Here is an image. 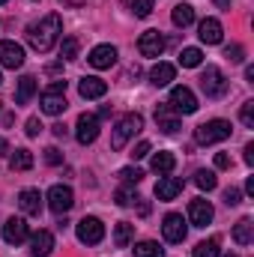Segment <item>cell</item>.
<instances>
[{
	"label": "cell",
	"instance_id": "cell-1",
	"mask_svg": "<svg viewBox=\"0 0 254 257\" xmlns=\"http://www.w3.org/2000/svg\"><path fill=\"white\" fill-rule=\"evenodd\" d=\"M60 33H63V21H60L57 12H51L42 21H36V24L27 27V42H30V48H36L39 54H45V51H51L57 45Z\"/></svg>",
	"mask_w": 254,
	"mask_h": 257
},
{
	"label": "cell",
	"instance_id": "cell-2",
	"mask_svg": "<svg viewBox=\"0 0 254 257\" xmlns=\"http://www.w3.org/2000/svg\"><path fill=\"white\" fill-rule=\"evenodd\" d=\"M141 128H144V117H141V114H126V117L114 126V132H111V150H123L129 144V138H135Z\"/></svg>",
	"mask_w": 254,
	"mask_h": 257
},
{
	"label": "cell",
	"instance_id": "cell-3",
	"mask_svg": "<svg viewBox=\"0 0 254 257\" xmlns=\"http://www.w3.org/2000/svg\"><path fill=\"white\" fill-rule=\"evenodd\" d=\"M230 138V123L227 120H209V123H203V126L194 128V141L197 144H218V141H227Z\"/></svg>",
	"mask_w": 254,
	"mask_h": 257
},
{
	"label": "cell",
	"instance_id": "cell-4",
	"mask_svg": "<svg viewBox=\"0 0 254 257\" xmlns=\"http://www.w3.org/2000/svg\"><path fill=\"white\" fill-rule=\"evenodd\" d=\"M200 87H203V93L209 99H221L227 93V78H224V72L218 66H206L203 75H200Z\"/></svg>",
	"mask_w": 254,
	"mask_h": 257
},
{
	"label": "cell",
	"instance_id": "cell-5",
	"mask_svg": "<svg viewBox=\"0 0 254 257\" xmlns=\"http://www.w3.org/2000/svg\"><path fill=\"white\" fill-rule=\"evenodd\" d=\"M75 233L84 245H99L102 236H105V224L96 218V215H84L78 224H75Z\"/></svg>",
	"mask_w": 254,
	"mask_h": 257
},
{
	"label": "cell",
	"instance_id": "cell-6",
	"mask_svg": "<svg viewBox=\"0 0 254 257\" xmlns=\"http://www.w3.org/2000/svg\"><path fill=\"white\" fill-rule=\"evenodd\" d=\"M72 203H75V194H72L69 186L57 183V186H51V189H48V206H51V212L66 215V212L72 209Z\"/></svg>",
	"mask_w": 254,
	"mask_h": 257
},
{
	"label": "cell",
	"instance_id": "cell-7",
	"mask_svg": "<svg viewBox=\"0 0 254 257\" xmlns=\"http://www.w3.org/2000/svg\"><path fill=\"white\" fill-rule=\"evenodd\" d=\"M168 105H171L177 114H194V111H197V96L191 93L189 87H174Z\"/></svg>",
	"mask_w": 254,
	"mask_h": 257
},
{
	"label": "cell",
	"instance_id": "cell-8",
	"mask_svg": "<svg viewBox=\"0 0 254 257\" xmlns=\"http://www.w3.org/2000/svg\"><path fill=\"white\" fill-rule=\"evenodd\" d=\"M75 138H78V144H93L96 138H99V117L96 114H81L78 117V123H75Z\"/></svg>",
	"mask_w": 254,
	"mask_h": 257
},
{
	"label": "cell",
	"instance_id": "cell-9",
	"mask_svg": "<svg viewBox=\"0 0 254 257\" xmlns=\"http://www.w3.org/2000/svg\"><path fill=\"white\" fill-rule=\"evenodd\" d=\"M138 51H141L144 57H162V51H165V36H162L159 30H144L141 39H138Z\"/></svg>",
	"mask_w": 254,
	"mask_h": 257
},
{
	"label": "cell",
	"instance_id": "cell-10",
	"mask_svg": "<svg viewBox=\"0 0 254 257\" xmlns=\"http://www.w3.org/2000/svg\"><path fill=\"white\" fill-rule=\"evenodd\" d=\"M162 233H165L168 242H183L186 233H189L186 218H183L180 212H168V215H165V224H162Z\"/></svg>",
	"mask_w": 254,
	"mask_h": 257
},
{
	"label": "cell",
	"instance_id": "cell-11",
	"mask_svg": "<svg viewBox=\"0 0 254 257\" xmlns=\"http://www.w3.org/2000/svg\"><path fill=\"white\" fill-rule=\"evenodd\" d=\"M30 236V230H27V221L24 218H6V224H3V239L9 242V245H21L24 239Z\"/></svg>",
	"mask_w": 254,
	"mask_h": 257
},
{
	"label": "cell",
	"instance_id": "cell-12",
	"mask_svg": "<svg viewBox=\"0 0 254 257\" xmlns=\"http://www.w3.org/2000/svg\"><path fill=\"white\" fill-rule=\"evenodd\" d=\"M0 66L21 69L24 66V48L18 42H0Z\"/></svg>",
	"mask_w": 254,
	"mask_h": 257
},
{
	"label": "cell",
	"instance_id": "cell-13",
	"mask_svg": "<svg viewBox=\"0 0 254 257\" xmlns=\"http://www.w3.org/2000/svg\"><path fill=\"white\" fill-rule=\"evenodd\" d=\"M212 206H209V200H203V197H197V200H191L189 203V218L194 227H206L209 221H212Z\"/></svg>",
	"mask_w": 254,
	"mask_h": 257
},
{
	"label": "cell",
	"instance_id": "cell-14",
	"mask_svg": "<svg viewBox=\"0 0 254 257\" xmlns=\"http://www.w3.org/2000/svg\"><path fill=\"white\" fill-rule=\"evenodd\" d=\"M87 60H90L93 69H111V66L117 63V48L114 45H96Z\"/></svg>",
	"mask_w": 254,
	"mask_h": 257
},
{
	"label": "cell",
	"instance_id": "cell-15",
	"mask_svg": "<svg viewBox=\"0 0 254 257\" xmlns=\"http://www.w3.org/2000/svg\"><path fill=\"white\" fill-rule=\"evenodd\" d=\"M197 36H200V42H206V45H218L221 36H224L221 21H218V18H203L200 27H197Z\"/></svg>",
	"mask_w": 254,
	"mask_h": 257
},
{
	"label": "cell",
	"instance_id": "cell-16",
	"mask_svg": "<svg viewBox=\"0 0 254 257\" xmlns=\"http://www.w3.org/2000/svg\"><path fill=\"white\" fill-rule=\"evenodd\" d=\"M78 93H81L84 99H102V96L108 93V84H105L102 78H96V75H84L81 84H78Z\"/></svg>",
	"mask_w": 254,
	"mask_h": 257
},
{
	"label": "cell",
	"instance_id": "cell-17",
	"mask_svg": "<svg viewBox=\"0 0 254 257\" xmlns=\"http://www.w3.org/2000/svg\"><path fill=\"white\" fill-rule=\"evenodd\" d=\"M54 248V233L51 230H39L30 236V254L33 257H48Z\"/></svg>",
	"mask_w": 254,
	"mask_h": 257
},
{
	"label": "cell",
	"instance_id": "cell-18",
	"mask_svg": "<svg viewBox=\"0 0 254 257\" xmlns=\"http://www.w3.org/2000/svg\"><path fill=\"white\" fill-rule=\"evenodd\" d=\"M18 206H21L24 215H39L42 212V194H39V189H24L18 194Z\"/></svg>",
	"mask_w": 254,
	"mask_h": 257
},
{
	"label": "cell",
	"instance_id": "cell-19",
	"mask_svg": "<svg viewBox=\"0 0 254 257\" xmlns=\"http://www.w3.org/2000/svg\"><path fill=\"white\" fill-rule=\"evenodd\" d=\"M174 78H177V66L165 63V60H159V63L150 69V81H153L156 87H168Z\"/></svg>",
	"mask_w": 254,
	"mask_h": 257
},
{
	"label": "cell",
	"instance_id": "cell-20",
	"mask_svg": "<svg viewBox=\"0 0 254 257\" xmlns=\"http://www.w3.org/2000/svg\"><path fill=\"white\" fill-rule=\"evenodd\" d=\"M63 111H66V93H51V90H45V93H42V114L57 117V114H63Z\"/></svg>",
	"mask_w": 254,
	"mask_h": 257
},
{
	"label": "cell",
	"instance_id": "cell-21",
	"mask_svg": "<svg viewBox=\"0 0 254 257\" xmlns=\"http://www.w3.org/2000/svg\"><path fill=\"white\" fill-rule=\"evenodd\" d=\"M180 192H183V180H177V177H162L156 183V197L159 200H174Z\"/></svg>",
	"mask_w": 254,
	"mask_h": 257
},
{
	"label": "cell",
	"instance_id": "cell-22",
	"mask_svg": "<svg viewBox=\"0 0 254 257\" xmlns=\"http://www.w3.org/2000/svg\"><path fill=\"white\" fill-rule=\"evenodd\" d=\"M156 123H159V128H162L165 135H177V132H180V120H177L165 105H162V108H156Z\"/></svg>",
	"mask_w": 254,
	"mask_h": 257
},
{
	"label": "cell",
	"instance_id": "cell-23",
	"mask_svg": "<svg viewBox=\"0 0 254 257\" xmlns=\"http://www.w3.org/2000/svg\"><path fill=\"white\" fill-rule=\"evenodd\" d=\"M33 93H36V78H33V75H24V78L18 81V93H15V102H18V105H27V102L33 99Z\"/></svg>",
	"mask_w": 254,
	"mask_h": 257
},
{
	"label": "cell",
	"instance_id": "cell-24",
	"mask_svg": "<svg viewBox=\"0 0 254 257\" xmlns=\"http://www.w3.org/2000/svg\"><path fill=\"white\" fill-rule=\"evenodd\" d=\"M174 165H177V159H174V153H168V150H162V153L153 156V171H156V174H171Z\"/></svg>",
	"mask_w": 254,
	"mask_h": 257
},
{
	"label": "cell",
	"instance_id": "cell-25",
	"mask_svg": "<svg viewBox=\"0 0 254 257\" xmlns=\"http://www.w3.org/2000/svg\"><path fill=\"white\" fill-rule=\"evenodd\" d=\"M171 21H174L177 27H189L191 21H194V9H191L189 3H177L174 12H171Z\"/></svg>",
	"mask_w": 254,
	"mask_h": 257
},
{
	"label": "cell",
	"instance_id": "cell-26",
	"mask_svg": "<svg viewBox=\"0 0 254 257\" xmlns=\"http://www.w3.org/2000/svg\"><path fill=\"white\" fill-rule=\"evenodd\" d=\"M251 218H239V221H236V227H233V239H236V242H239V245H251Z\"/></svg>",
	"mask_w": 254,
	"mask_h": 257
},
{
	"label": "cell",
	"instance_id": "cell-27",
	"mask_svg": "<svg viewBox=\"0 0 254 257\" xmlns=\"http://www.w3.org/2000/svg\"><path fill=\"white\" fill-rule=\"evenodd\" d=\"M9 165H12V171H30L33 168V153L30 150H15Z\"/></svg>",
	"mask_w": 254,
	"mask_h": 257
},
{
	"label": "cell",
	"instance_id": "cell-28",
	"mask_svg": "<svg viewBox=\"0 0 254 257\" xmlns=\"http://www.w3.org/2000/svg\"><path fill=\"white\" fill-rule=\"evenodd\" d=\"M135 257H165V248L153 239H144V242L135 245Z\"/></svg>",
	"mask_w": 254,
	"mask_h": 257
},
{
	"label": "cell",
	"instance_id": "cell-29",
	"mask_svg": "<svg viewBox=\"0 0 254 257\" xmlns=\"http://www.w3.org/2000/svg\"><path fill=\"white\" fill-rule=\"evenodd\" d=\"M132 236H135V224L120 221V224H117V230H114V242H117V248H126L129 242H132Z\"/></svg>",
	"mask_w": 254,
	"mask_h": 257
},
{
	"label": "cell",
	"instance_id": "cell-30",
	"mask_svg": "<svg viewBox=\"0 0 254 257\" xmlns=\"http://www.w3.org/2000/svg\"><path fill=\"white\" fill-rule=\"evenodd\" d=\"M200 63H203L200 48H183V51H180V66H186V69H197Z\"/></svg>",
	"mask_w": 254,
	"mask_h": 257
},
{
	"label": "cell",
	"instance_id": "cell-31",
	"mask_svg": "<svg viewBox=\"0 0 254 257\" xmlns=\"http://www.w3.org/2000/svg\"><path fill=\"white\" fill-rule=\"evenodd\" d=\"M218 245H221V242H218L215 236H212V239H206V242H197L191 257H218V251H221Z\"/></svg>",
	"mask_w": 254,
	"mask_h": 257
},
{
	"label": "cell",
	"instance_id": "cell-32",
	"mask_svg": "<svg viewBox=\"0 0 254 257\" xmlns=\"http://www.w3.org/2000/svg\"><path fill=\"white\" fill-rule=\"evenodd\" d=\"M194 183H197V189H203V192H212V189L218 186V180H215L212 171H197V174H194Z\"/></svg>",
	"mask_w": 254,
	"mask_h": 257
},
{
	"label": "cell",
	"instance_id": "cell-33",
	"mask_svg": "<svg viewBox=\"0 0 254 257\" xmlns=\"http://www.w3.org/2000/svg\"><path fill=\"white\" fill-rule=\"evenodd\" d=\"M60 57H63V60H75V57H78V39H75V36H66L63 39V45H60Z\"/></svg>",
	"mask_w": 254,
	"mask_h": 257
},
{
	"label": "cell",
	"instance_id": "cell-34",
	"mask_svg": "<svg viewBox=\"0 0 254 257\" xmlns=\"http://www.w3.org/2000/svg\"><path fill=\"white\" fill-rule=\"evenodd\" d=\"M120 180H123V183H141V180H144V171H141V168H123V171H120Z\"/></svg>",
	"mask_w": 254,
	"mask_h": 257
},
{
	"label": "cell",
	"instance_id": "cell-35",
	"mask_svg": "<svg viewBox=\"0 0 254 257\" xmlns=\"http://www.w3.org/2000/svg\"><path fill=\"white\" fill-rule=\"evenodd\" d=\"M138 200H141V197L132 192V189H120V192H117V206H132V203H138Z\"/></svg>",
	"mask_w": 254,
	"mask_h": 257
},
{
	"label": "cell",
	"instance_id": "cell-36",
	"mask_svg": "<svg viewBox=\"0 0 254 257\" xmlns=\"http://www.w3.org/2000/svg\"><path fill=\"white\" fill-rule=\"evenodd\" d=\"M132 12H135L138 18H147V15L153 12V0H135V3H132Z\"/></svg>",
	"mask_w": 254,
	"mask_h": 257
},
{
	"label": "cell",
	"instance_id": "cell-37",
	"mask_svg": "<svg viewBox=\"0 0 254 257\" xmlns=\"http://www.w3.org/2000/svg\"><path fill=\"white\" fill-rule=\"evenodd\" d=\"M239 120H242V126L254 128V102H245V105H242V111H239Z\"/></svg>",
	"mask_w": 254,
	"mask_h": 257
},
{
	"label": "cell",
	"instance_id": "cell-38",
	"mask_svg": "<svg viewBox=\"0 0 254 257\" xmlns=\"http://www.w3.org/2000/svg\"><path fill=\"white\" fill-rule=\"evenodd\" d=\"M224 57H227L230 63H242V60H245V51H242V45H230V48L224 51Z\"/></svg>",
	"mask_w": 254,
	"mask_h": 257
},
{
	"label": "cell",
	"instance_id": "cell-39",
	"mask_svg": "<svg viewBox=\"0 0 254 257\" xmlns=\"http://www.w3.org/2000/svg\"><path fill=\"white\" fill-rule=\"evenodd\" d=\"M45 162H48V165H60V162H63V153H60L57 147H48V150H45Z\"/></svg>",
	"mask_w": 254,
	"mask_h": 257
},
{
	"label": "cell",
	"instance_id": "cell-40",
	"mask_svg": "<svg viewBox=\"0 0 254 257\" xmlns=\"http://www.w3.org/2000/svg\"><path fill=\"white\" fill-rule=\"evenodd\" d=\"M24 132H27V138H36V135L42 132V123H39V117H30V120H27V128H24Z\"/></svg>",
	"mask_w": 254,
	"mask_h": 257
},
{
	"label": "cell",
	"instance_id": "cell-41",
	"mask_svg": "<svg viewBox=\"0 0 254 257\" xmlns=\"http://www.w3.org/2000/svg\"><path fill=\"white\" fill-rule=\"evenodd\" d=\"M239 197H242L239 189H227V192H224V203H227V206H236V203H239Z\"/></svg>",
	"mask_w": 254,
	"mask_h": 257
},
{
	"label": "cell",
	"instance_id": "cell-42",
	"mask_svg": "<svg viewBox=\"0 0 254 257\" xmlns=\"http://www.w3.org/2000/svg\"><path fill=\"white\" fill-rule=\"evenodd\" d=\"M150 153V141H141L138 147H135V153H132V159H144Z\"/></svg>",
	"mask_w": 254,
	"mask_h": 257
},
{
	"label": "cell",
	"instance_id": "cell-43",
	"mask_svg": "<svg viewBox=\"0 0 254 257\" xmlns=\"http://www.w3.org/2000/svg\"><path fill=\"white\" fill-rule=\"evenodd\" d=\"M215 168H230V156L227 153H215Z\"/></svg>",
	"mask_w": 254,
	"mask_h": 257
},
{
	"label": "cell",
	"instance_id": "cell-44",
	"mask_svg": "<svg viewBox=\"0 0 254 257\" xmlns=\"http://www.w3.org/2000/svg\"><path fill=\"white\" fill-rule=\"evenodd\" d=\"M48 90H51V93H66V81H63V78H60V81H54Z\"/></svg>",
	"mask_w": 254,
	"mask_h": 257
},
{
	"label": "cell",
	"instance_id": "cell-45",
	"mask_svg": "<svg viewBox=\"0 0 254 257\" xmlns=\"http://www.w3.org/2000/svg\"><path fill=\"white\" fill-rule=\"evenodd\" d=\"M245 165H254V144H245Z\"/></svg>",
	"mask_w": 254,
	"mask_h": 257
},
{
	"label": "cell",
	"instance_id": "cell-46",
	"mask_svg": "<svg viewBox=\"0 0 254 257\" xmlns=\"http://www.w3.org/2000/svg\"><path fill=\"white\" fill-rule=\"evenodd\" d=\"M51 128H54V135H57V138H63V135H66V126H63V123H57V126H51Z\"/></svg>",
	"mask_w": 254,
	"mask_h": 257
},
{
	"label": "cell",
	"instance_id": "cell-47",
	"mask_svg": "<svg viewBox=\"0 0 254 257\" xmlns=\"http://www.w3.org/2000/svg\"><path fill=\"white\" fill-rule=\"evenodd\" d=\"M245 192L254 194V177H248V183H245Z\"/></svg>",
	"mask_w": 254,
	"mask_h": 257
},
{
	"label": "cell",
	"instance_id": "cell-48",
	"mask_svg": "<svg viewBox=\"0 0 254 257\" xmlns=\"http://www.w3.org/2000/svg\"><path fill=\"white\" fill-rule=\"evenodd\" d=\"M6 150H9V147H6V141H3V138H0V156H3V153H6Z\"/></svg>",
	"mask_w": 254,
	"mask_h": 257
},
{
	"label": "cell",
	"instance_id": "cell-49",
	"mask_svg": "<svg viewBox=\"0 0 254 257\" xmlns=\"http://www.w3.org/2000/svg\"><path fill=\"white\" fill-rule=\"evenodd\" d=\"M215 3H218V6H224V9L230 6V0H215Z\"/></svg>",
	"mask_w": 254,
	"mask_h": 257
},
{
	"label": "cell",
	"instance_id": "cell-50",
	"mask_svg": "<svg viewBox=\"0 0 254 257\" xmlns=\"http://www.w3.org/2000/svg\"><path fill=\"white\" fill-rule=\"evenodd\" d=\"M224 257H236V254H224Z\"/></svg>",
	"mask_w": 254,
	"mask_h": 257
},
{
	"label": "cell",
	"instance_id": "cell-51",
	"mask_svg": "<svg viewBox=\"0 0 254 257\" xmlns=\"http://www.w3.org/2000/svg\"><path fill=\"white\" fill-rule=\"evenodd\" d=\"M0 84H3V78H0Z\"/></svg>",
	"mask_w": 254,
	"mask_h": 257
},
{
	"label": "cell",
	"instance_id": "cell-52",
	"mask_svg": "<svg viewBox=\"0 0 254 257\" xmlns=\"http://www.w3.org/2000/svg\"><path fill=\"white\" fill-rule=\"evenodd\" d=\"M0 3H6V0H0Z\"/></svg>",
	"mask_w": 254,
	"mask_h": 257
}]
</instances>
